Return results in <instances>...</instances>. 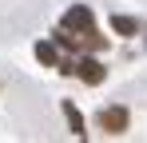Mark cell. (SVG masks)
<instances>
[{
  "instance_id": "cell-6",
  "label": "cell",
  "mask_w": 147,
  "mask_h": 143,
  "mask_svg": "<svg viewBox=\"0 0 147 143\" xmlns=\"http://www.w3.org/2000/svg\"><path fill=\"white\" fill-rule=\"evenodd\" d=\"M36 60H44V64H56V48H52V44H36Z\"/></svg>"
},
{
  "instance_id": "cell-1",
  "label": "cell",
  "mask_w": 147,
  "mask_h": 143,
  "mask_svg": "<svg viewBox=\"0 0 147 143\" xmlns=\"http://www.w3.org/2000/svg\"><path fill=\"white\" fill-rule=\"evenodd\" d=\"M92 8H88V4H72V8H68V12H64V20H60V32H68V36H88V32H92ZM76 44H80V40H76Z\"/></svg>"
},
{
  "instance_id": "cell-5",
  "label": "cell",
  "mask_w": 147,
  "mask_h": 143,
  "mask_svg": "<svg viewBox=\"0 0 147 143\" xmlns=\"http://www.w3.org/2000/svg\"><path fill=\"white\" fill-rule=\"evenodd\" d=\"M111 28H115L119 36H135V20H131V16H115V20H111Z\"/></svg>"
},
{
  "instance_id": "cell-4",
  "label": "cell",
  "mask_w": 147,
  "mask_h": 143,
  "mask_svg": "<svg viewBox=\"0 0 147 143\" xmlns=\"http://www.w3.org/2000/svg\"><path fill=\"white\" fill-rule=\"evenodd\" d=\"M64 115H68V127H72V135H88V131H84V115L76 111V103H64Z\"/></svg>"
},
{
  "instance_id": "cell-3",
  "label": "cell",
  "mask_w": 147,
  "mask_h": 143,
  "mask_svg": "<svg viewBox=\"0 0 147 143\" xmlns=\"http://www.w3.org/2000/svg\"><path fill=\"white\" fill-rule=\"evenodd\" d=\"M76 76H80L84 84H103V64L88 56V60H80V64H76Z\"/></svg>"
},
{
  "instance_id": "cell-2",
  "label": "cell",
  "mask_w": 147,
  "mask_h": 143,
  "mask_svg": "<svg viewBox=\"0 0 147 143\" xmlns=\"http://www.w3.org/2000/svg\"><path fill=\"white\" fill-rule=\"evenodd\" d=\"M127 107H103L99 111V131H107V135H123L127 131Z\"/></svg>"
}]
</instances>
